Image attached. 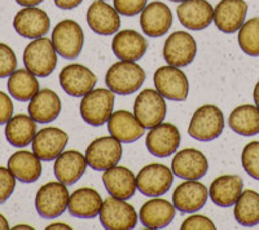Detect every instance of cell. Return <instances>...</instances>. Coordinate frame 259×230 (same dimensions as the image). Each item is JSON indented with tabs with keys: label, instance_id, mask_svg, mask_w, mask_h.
Instances as JSON below:
<instances>
[{
	"label": "cell",
	"instance_id": "6da1fadb",
	"mask_svg": "<svg viewBox=\"0 0 259 230\" xmlns=\"http://www.w3.org/2000/svg\"><path fill=\"white\" fill-rule=\"evenodd\" d=\"M144 80V70L136 62L124 60L113 64L105 75L108 88L122 96L135 93L143 86Z\"/></svg>",
	"mask_w": 259,
	"mask_h": 230
},
{
	"label": "cell",
	"instance_id": "7a4b0ae2",
	"mask_svg": "<svg viewBox=\"0 0 259 230\" xmlns=\"http://www.w3.org/2000/svg\"><path fill=\"white\" fill-rule=\"evenodd\" d=\"M114 107V92L110 89H92L80 101V115L90 126L99 127L109 121Z\"/></svg>",
	"mask_w": 259,
	"mask_h": 230
},
{
	"label": "cell",
	"instance_id": "3957f363",
	"mask_svg": "<svg viewBox=\"0 0 259 230\" xmlns=\"http://www.w3.org/2000/svg\"><path fill=\"white\" fill-rule=\"evenodd\" d=\"M24 64L27 70L36 77L45 78L53 73L57 65V52L52 40L38 38L25 48Z\"/></svg>",
	"mask_w": 259,
	"mask_h": 230
},
{
	"label": "cell",
	"instance_id": "277c9868",
	"mask_svg": "<svg viewBox=\"0 0 259 230\" xmlns=\"http://www.w3.org/2000/svg\"><path fill=\"white\" fill-rule=\"evenodd\" d=\"M224 130V117L215 105H203L194 111L188 127L191 137L198 141H211L218 139Z\"/></svg>",
	"mask_w": 259,
	"mask_h": 230
},
{
	"label": "cell",
	"instance_id": "5b68a950",
	"mask_svg": "<svg viewBox=\"0 0 259 230\" xmlns=\"http://www.w3.org/2000/svg\"><path fill=\"white\" fill-rule=\"evenodd\" d=\"M52 44L57 53L66 60L77 59L84 45V34L78 22L64 20L52 31Z\"/></svg>",
	"mask_w": 259,
	"mask_h": 230
},
{
	"label": "cell",
	"instance_id": "8992f818",
	"mask_svg": "<svg viewBox=\"0 0 259 230\" xmlns=\"http://www.w3.org/2000/svg\"><path fill=\"white\" fill-rule=\"evenodd\" d=\"M122 145L113 136H103L94 140L85 150L87 163L95 171H106L122 159Z\"/></svg>",
	"mask_w": 259,
	"mask_h": 230
},
{
	"label": "cell",
	"instance_id": "52a82bcc",
	"mask_svg": "<svg viewBox=\"0 0 259 230\" xmlns=\"http://www.w3.org/2000/svg\"><path fill=\"white\" fill-rule=\"evenodd\" d=\"M167 112L165 97L154 89L140 92L134 103V115L144 128H153L163 122Z\"/></svg>",
	"mask_w": 259,
	"mask_h": 230
},
{
	"label": "cell",
	"instance_id": "ba28073f",
	"mask_svg": "<svg viewBox=\"0 0 259 230\" xmlns=\"http://www.w3.org/2000/svg\"><path fill=\"white\" fill-rule=\"evenodd\" d=\"M100 221L108 230H131L136 226L138 213L135 208L124 199L110 195L103 202L100 210Z\"/></svg>",
	"mask_w": 259,
	"mask_h": 230
},
{
	"label": "cell",
	"instance_id": "9c48e42d",
	"mask_svg": "<svg viewBox=\"0 0 259 230\" xmlns=\"http://www.w3.org/2000/svg\"><path fill=\"white\" fill-rule=\"evenodd\" d=\"M69 190L62 183L45 184L38 190L35 197V207L39 215L45 218H56L66 211L69 204Z\"/></svg>",
	"mask_w": 259,
	"mask_h": 230
},
{
	"label": "cell",
	"instance_id": "30bf717a",
	"mask_svg": "<svg viewBox=\"0 0 259 230\" xmlns=\"http://www.w3.org/2000/svg\"><path fill=\"white\" fill-rule=\"evenodd\" d=\"M174 172L158 163L145 165L136 176V188L147 197H161L170 190Z\"/></svg>",
	"mask_w": 259,
	"mask_h": 230
},
{
	"label": "cell",
	"instance_id": "8fae6325",
	"mask_svg": "<svg viewBox=\"0 0 259 230\" xmlns=\"http://www.w3.org/2000/svg\"><path fill=\"white\" fill-rule=\"evenodd\" d=\"M153 80L157 91L167 100L184 101L188 97V78L177 66L167 65L159 68L154 73Z\"/></svg>",
	"mask_w": 259,
	"mask_h": 230
},
{
	"label": "cell",
	"instance_id": "7c38bea8",
	"mask_svg": "<svg viewBox=\"0 0 259 230\" xmlns=\"http://www.w3.org/2000/svg\"><path fill=\"white\" fill-rule=\"evenodd\" d=\"M60 86L65 93L73 97H83L95 88L96 75L80 64H70L65 66L60 73Z\"/></svg>",
	"mask_w": 259,
	"mask_h": 230
},
{
	"label": "cell",
	"instance_id": "4fadbf2b",
	"mask_svg": "<svg viewBox=\"0 0 259 230\" xmlns=\"http://www.w3.org/2000/svg\"><path fill=\"white\" fill-rule=\"evenodd\" d=\"M51 21L47 13L36 7H25L16 13L13 27L16 33L26 39L43 38L48 33Z\"/></svg>",
	"mask_w": 259,
	"mask_h": 230
},
{
	"label": "cell",
	"instance_id": "5bb4252c",
	"mask_svg": "<svg viewBox=\"0 0 259 230\" xmlns=\"http://www.w3.org/2000/svg\"><path fill=\"white\" fill-rule=\"evenodd\" d=\"M197 54V44L193 36L186 31H175L165 41L163 57L168 65L183 68L193 62Z\"/></svg>",
	"mask_w": 259,
	"mask_h": 230
},
{
	"label": "cell",
	"instance_id": "9a60e30c",
	"mask_svg": "<svg viewBox=\"0 0 259 230\" xmlns=\"http://www.w3.org/2000/svg\"><path fill=\"white\" fill-rule=\"evenodd\" d=\"M180 140V132L174 124L161 123L148 132L145 146L152 155L157 158H166L178 150Z\"/></svg>",
	"mask_w": 259,
	"mask_h": 230
},
{
	"label": "cell",
	"instance_id": "2e32d148",
	"mask_svg": "<svg viewBox=\"0 0 259 230\" xmlns=\"http://www.w3.org/2000/svg\"><path fill=\"white\" fill-rule=\"evenodd\" d=\"M180 24L193 31L206 29L214 22V8L207 0H186L177 8Z\"/></svg>",
	"mask_w": 259,
	"mask_h": 230
},
{
	"label": "cell",
	"instance_id": "e0dca14e",
	"mask_svg": "<svg viewBox=\"0 0 259 230\" xmlns=\"http://www.w3.org/2000/svg\"><path fill=\"white\" fill-rule=\"evenodd\" d=\"M69 136L65 131L56 127H46L36 132L32 140V151L45 162H51L65 150Z\"/></svg>",
	"mask_w": 259,
	"mask_h": 230
},
{
	"label": "cell",
	"instance_id": "ac0fdd59",
	"mask_svg": "<svg viewBox=\"0 0 259 230\" xmlns=\"http://www.w3.org/2000/svg\"><path fill=\"white\" fill-rule=\"evenodd\" d=\"M209 190L197 180H187L179 184L172 194V202L177 210L184 213H192L201 210L207 202Z\"/></svg>",
	"mask_w": 259,
	"mask_h": 230
},
{
	"label": "cell",
	"instance_id": "d6986e66",
	"mask_svg": "<svg viewBox=\"0 0 259 230\" xmlns=\"http://www.w3.org/2000/svg\"><path fill=\"white\" fill-rule=\"evenodd\" d=\"M246 13L245 0H221L214 8V22L222 33L232 34L244 25Z\"/></svg>",
	"mask_w": 259,
	"mask_h": 230
},
{
	"label": "cell",
	"instance_id": "ffe728a7",
	"mask_svg": "<svg viewBox=\"0 0 259 230\" xmlns=\"http://www.w3.org/2000/svg\"><path fill=\"white\" fill-rule=\"evenodd\" d=\"M140 26L150 38L163 36L172 26L171 9L162 2H152L142 11Z\"/></svg>",
	"mask_w": 259,
	"mask_h": 230
},
{
	"label": "cell",
	"instance_id": "44dd1931",
	"mask_svg": "<svg viewBox=\"0 0 259 230\" xmlns=\"http://www.w3.org/2000/svg\"><path fill=\"white\" fill-rule=\"evenodd\" d=\"M171 168L175 176L184 180H198L209 171L206 156L196 149H184L174 156Z\"/></svg>",
	"mask_w": 259,
	"mask_h": 230
},
{
	"label": "cell",
	"instance_id": "7402d4cb",
	"mask_svg": "<svg viewBox=\"0 0 259 230\" xmlns=\"http://www.w3.org/2000/svg\"><path fill=\"white\" fill-rule=\"evenodd\" d=\"M87 24L99 35H113L121 27V18L117 9L104 0H96L87 11Z\"/></svg>",
	"mask_w": 259,
	"mask_h": 230
},
{
	"label": "cell",
	"instance_id": "603a6c76",
	"mask_svg": "<svg viewBox=\"0 0 259 230\" xmlns=\"http://www.w3.org/2000/svg\"><path fill=\"white\" fill-rule=\"evenodd\" d=\"M87 165L89 163L85 156L79 151H62L55 160L53 172L60 183L65 185H73L84 175Z\"/></svg>",
	"mask_w": 259,
	"mask_h": 230
},
{
	"label": "cell",
	"instance_id": "cb8c5ba5",
	"mask_svg": "<svg viewBox=\"0 0 259 230\" xmlns=\"http://www.w3.org/2000/svg\"><path fill=\"white\" fill-rule=\"evenodd\" d=\"M139 217L148 229H163L174 220L175 206L162 198H153L143 204Z\"/></svg>",
	"mask_w": 259,
	"mask_h": 230
},
{
	"label": "cell",
	"instance_id": "d4e9b609",
	"mask_svg": "<svg viewBox=\"0 0 259 230\" xmlns=\"http://www.w3.org/2000/svg\"><path fill=\"white\" fill-rule=\"evenodd\" d=\"M103 183L112 197L130 199L136 192V176L126 167L114 165L104 171Z\"/></svg>",
	"mask_w": 259,
	"mask_h": 230
},
{
	"label": "cell",
	"instance_id": "484cf974",
	"mask_svg": "<svg viewBox=\"0 0 259 230\" xmlns=\"http://www.w3.org/2000/svg\"><path fill=\"white\" fill-rule=\"evenodd\" d=\"M112 49L115 56L124 61H138L145 54L148 43L142 34L134 30H123L115 34L112 41Z\"/></svg>",
	"mask_w": 259,
	"mask_h": 230
},
{
	"label": "cell",
	"instance_id": "4316f807",
	"mask_svg": "<svg viewBox=\"0 0 259 230\" xmlns=\"http://www.w3.org/2000/svg\"><path fill=\"white\" fill-rule=\"evenodd\" d=\"M109 133L121 142H134L144 135L143 127L136 117L126 110H118L110 115L108 121Z\"/></svg>",
	"mask_w": 259,
	"mask_h": 230
},
{
	"label": "cell",
	"instance_id": "83f0119b",
	"mask_svg": "<svg viewBox=\"0 0 259 230\" xmlns=\"http://www.w3.org/2000/svg\"><path fill=\"white\" fill-rule=\"evenodd\" d=\"M244 181L237 175H223L217 177L210 185V198L217 206L232 207L242 193Z\"/></svg>",
	"mask_w": 259,
	"mask_h": 230
},
{
	"label": "cell",
	"instance_id": "f1b7e54d",
	"mask_svg": "<svg viewBox=\"0 0 259 230\" xmlns=\"http://www.w3.org/2000/svg\"><path fill=\"white\" fill-rule=\"evenodd\" d=\"M29 114L38 123H51L61 112V101L56 92L41 89L30 100Z\"/></svg>",
	"mask_w": 259,
	"mask_h": 230
},
{
	"label": "cell",
	"instance_id": "f546056e",
	"mask_svg": "<svg viewBox=\"0 0 259 230\" xmlns=\"http://www.w3.org/2000/svg\"><path fill=\"white\" fill-rule=\"evenodd\" d=\"M40 160V158L31 151H16L8 159V168L21 183H35L43 171Z\"/></svg>",
	"mask_w": 259,
	"mask_h": 230
},
{
	"label": "cell",
	"instance_id": "4dcf8cb0",
	"mask_svg": "<svg viewBox=\"0 0 259 230\" xmlns=\"http://www.w3.org/2000/svg\"><path fill=\"white\" fill-rule=\"evenodd\" d=\"M101 195L92 188H80L69 197L68 210L75 217L94 218L103 207Z\"/></svg>",
	"mask_w": 259,
	"mask_h": 230
},
{
	"label": "cell",
	"instance_id": "1f68e13d",
	"mask_svg": "<svg viewBox=\"0 0 259 230\" xmlns=\"http://www.w3.org/2000/svg\"><path fill=\"white\" fill-rule=\"evenodd\" d=\"M36 123L30 115L18 114L6 123V139L15 148L30 145L36 135Z\"/></svg>",
	"mask_w": 259,
	"mask_h": 230
},
{
	"label": "cell",
	"instance_id": "d6a6232c",
	"mask_svg": "<svg viewBox=\"0 0 259 230\" xmlns=\"http://www.w3.org/2000/svg\"><path fill=\"white\" fill-rule=\"evenodd\" d=\"M8 91L15 100L26 102L39 92V82L36 75L27 69H20L9 75Z\"/></svg>",
	"mask_w": 259,
	"mask_h": 230
},
{
	"label": "cell",
	"instance_id": "836d02e7",
	"mask_svg": "<svg viewBox=\"0 0 259 230\" xmlns=\"http://www.w3.org/2000/svg\"><path fill=\"white\" fill-rule=\"evenodd\" d=\"M231 130L241 136H254L259 133V107L241 105L236 107L228 119Z\"/></svg>",
	"mask_w": 259,
	"mask_h": 230
},
{
	"label": "cell",
	"instance_id": "e575fe53",
	"mask_svg": "<svg viewBox=\"0 0 259 230\" xmlns=\"http://www.w3.org/2000/svg\"><path fill=\"white\" fill-rule=\"evenodd\" d=\"M236 221L242 226H255L259 224V193L245 190L235 203L233 211Z\"/></svg>",
	"mask_w": 259,
	"mask_h": 230
},
{
	"label": "cell",
	"instance_id": "d590c367",
	"mask_svg": "<svg viewBox=\"0 0 259 230\" xmlns=\"http://www.w3.org/2000/svg\"><path fill=\"white\" fill-rule=\"evenodd\" d=\"M239 45L249 56L259 57V17L246 21L240 27Z\"/></svg>",
	"mask_w": 259,
	"mask_h": 230
},
{
	"label": "cell",
	"instance_id": "8d00e7d4",
	"mask_svg": "<svg viewBox=\"0 0 259 230\" xmlns=\"http://www.w3.org/2000/svg\"><path fill=\"white\" fill-rule=\"evenodd\" d=\"M242 167L249 176L259 180V141H251L242 150Z\"/></svg>",
	"mask_w": 259,
	"mask_h": 230
},
{
	"label": "cell",
	"instance_id": "74e56055",
	"mask_svg": "<svg viewBox=\"0 0 259 230\" xmlns=\"http://www.w3.org/2000/svg\"><path fill=\"white\" fill-rule=\"evenodd\" d=\"M17 68V57L11 47L0 43V78L9 77Z\"/></svg>",
	"mask_w": 259,
	"mask_h": 230
},
{
	"label": "cell",
	"instance_id": "f35d334b",
	"mask_svg": "<svg viewBox=\"0 0 259 230\" xmlns=\"http://www.w3.org/2000/svg\"><path fill=\"white\" fill-rule=\"evenodd\" d=\"M16 188V177L9 168L0 167V203L8 199L13 194Z\"/></svg>",
	"mask_w": 259,
	"mask_h": 230
},
{
	"label": "cell",
	"instance_id": "ab89813d",
	"mask_svg": "<svg viewBox=\"0 0 259 230\" xmlns=\"http://www.w3.org/2000/svg\"><path fill=\"white\" fill-rule=\"evenodd\" d=\"M148 0H114V8L119 15L135 16L147 7Z\"/></svg>",
	"mask_w": 259,
	"mask_h": 230
},
{
	"label": "cell",
	"instance_id": "60d3db41",
	"mask_svg": "<svg viewBox=\"0 0 259 230\" xmlns=\"http://www.w3.org/2000/svg\"><path fill=\"white\" fill-rule=\"evenodd\" d=\"M182 230H215L214 222L207 218L206 216L202 215H193L189 216L188 218H186L183 221L182 226H180Z\"/></svg>",
	"mask_w": 259,
	"mask_h": 230
},
{
	"label": "cell",
	"instance_id": "b9f144b4",
	"mask_svg": "<svg viewBox=\"0 0 259 230\" xmlns=\"http://www.w3.org/2000/svg\"><path fill=\"white\" fill-rule=\"evenodd\" d=\"M13 115V102L8 95L0 91V126L6 124Z\"/></svg>",
	"mask_w": 259,
	"mask_h": 230
},
{
	"label": "cell",
	"instance_id": "7bdbcfd3",
	"mask_svg": "<svg viewBox=\"0 0 259 230\" xmlns=\"http://www.w3.org/2000/svg\"><path fill=\"white\" fill-rule=\"evenodd\" d=\"M56 7H59L60 9H65V11H69V9L77 8L83 0H53Z\"/></svg>",
	"mask_w": 259,
	"mask_h": 230
},
{
	"label": "cell",
	"instance_id": "ee69618b",
	"mask_svg": "<svg viewBox=\"0 0 259 230\" xmlns=\"http://www.w3.org/2000/svg\"><path fill=\"white\" fill-rule=\"evenodd\" d=\"M43 0H16V3H18L22 7H35L40 4Z\"/></svg>",
	"mask_w": 259,
	"mask_h": 230
},
{
	"label": "cell",
	"instance_id": "f6af8a7d",
	"mask_svg": "<svg viewBox=\"0 0 259 230\" xmlns=\"http://www.w3.org/2000/svg\"><path fill=\"white\" fill-rule=\"evenodd\" d=\"M47 230H53V229H66V230H70L71 227L69 226V225L66 224H60V222H57V224H52V225H48L47 227H46Z\"/></svg>",
	"mask_w": 259,
	"mask_h": 230
},
{
	"label": "cell",
	"instance_id": "bcb514c9",
	"mask_svg": "<svg viewBox=\"0 0 259 230\" xmlns=\"http://www.w3.org/2000/svg\"><path fill=\"white\" fill-rule=\"evenodd\" d=\"M9 229V225L8 221L6 220L3 215H0V230H8Z\"/></svg>",
	"mask_w": 259,
	"mask_h": 230
},
{
	"label": "cell",
	"instance_id": "7dc6e473",
	"mask_svg": "<svg viewBox=\"0 0 259 230\" xmlns=\"http://www.w3.org/2000/svg\"><path fill=\"white\" fill-rule=\"evenodd\" d=\"M254 101H255V105L259 107V82L256 83L255 88H254Z\"/></svg>",
	"mask_w": 259,
	"mask_h": 230
},
{
	"label": "cell",
	"instance_id": "c3c4849f",
	"mask_svg": "<svg viewBox=\"0 0 259 230\" xmlns=\"http://www.w3.org/2000/svg\"><path fill=\"white\" fill-rule=\"evenodd\" d=\"M12 229H15V230H18V229H32V227L29 226V225H16V226L12 227Z\"/></svg>",
	"mask_w": 259,
	"mask_h": 230
},
{
	"label": "cell",
	"instance_id": "681fc988",
	"mask_svg": "<svg viewBox=\"0 0 259 230\" xmlns=\"http://www.w3.org/2000/svg\"><path fill=\"white\" fill-rule=\"evenodd\" d=\"M171 2H175V3H179V2H182L183 3V2H186V0H171Z\"/></svg>",
	"mask_w": 259,
	"mask_h": 230
}]
</instances>
